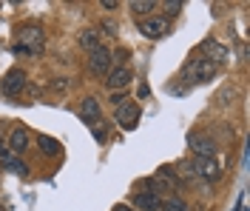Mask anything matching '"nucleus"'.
Here are the masks:
<instances>
[{
  "mask_svg": "<svg viewBox=\"0 0 250 211\" xmlns=\"http://www.w3.org/2000/svg\"><path fill=\"white\" fill-rule=\"evenodd\" d=\"M103 32L111 34V37H117V23H114V20H105V23H103Z\"/></svg>",
  "mask_w": 250,
  "mask_h": 211,
  "instance_id": "aec40b11",
  "label": "nucleus"
},
{
  "mask_svg": "<svg viewBox=\"0 0 250 211\" xmlns=\"http://www.w3.org/2000/svg\"><path fill=\"white\" fill-rule=\"evenodd\" d=\"M6 146H9V151H12V154H23V151L29 148V131L17 126V129L12 131V137L6 140Z\"/></svg>",
  "mask_w": 250,
  "mask_h": 211,
  "instance_id": "1a4fd4ad",
  "label": "nucleus"
},
{
  "mask_svg": "<svg viewBox=\"0 0 250 211\" xmlns=\"http://www.w3.org/2000/svg\"><path fill=\"white\" fill-rule=\"evenodd\" d=\"M80 117L85 120V123H97L100 120V100L97 97H85L80 103Z\"/></svg>",
  "mask_w": 250,
  "mask_h": 211,
  "instance_id": "f8f14e48",
  "label": "nucleus"
},
{
  "mask_svg": "<svg viewBox=\"0 0 250 211\" xmlns=\"http://www.w3.org/2000/svg\"><path fill=\"white\" fill-rule=\"evenodd\" d=\"M216 71H219V66L210 63L208 57H193V60L185 66V74L193 83H208L210 77H216Z\"/></svg>",
  "mask_w": 250,
  "mask_h": 211,
  "instance_id": "f257e3e1",
  "label": "nucleus"
},
{
  "mask_svg": "<svg viewBox=\"0 0 250 211\" xmlns=\"http://www.w3.org/2000/svg\"><path fill=\"white\" fill-rule=\"evenodd\" d=\"M131 203L142 211H156L159 209V197L151 194V191H137V194H131Z\"/></svg>",
  "mask_w": 250,
  "mask_h": 211,
  "instance_id": "9b49d317",
  "label": "nucleus"
},
{
  "mask_svg": "<svg viewBox=\"0 0 250 211\" xmlns=\"http://www.w3.org/2000/svg\"><path fill=\"white\" fill-rule=\"evenodd\" d=\"M94 137H97L100 143H105V129H97V131H94Z\"/></svg>",
  "mask_w": 250,
  "mask_h": 211,
  "instance_id": "393cba45",
  "label": "nucleus"
},
{
  "mask_svg": "<svg viewBox=\"0 0 250 211\" xmlns=\"http://www.w3.org/2000/svg\"><path fill=\"white\" fill-rule=\"evenodd\" d=\"M0 211H3V206H0Z\"/></svg>",
  "mask_w": 250,
  "mask_h": 211,
  "instance_id": "cd10ccee",
  "label": "nucleus"
},
{
  "mask_svg": "<svg viewBox=\"0 0 250 211\" xmlns=\"http://www.w3.org/2000/svg\"><path fill=\"white\" fill-rule=\"evenodd\" d=\"M114 211H137V209H131V206H123V203H120V206H114Z\"/></svg>",
  "mask_w": 250,
  "mask_h": 211,
  "instance_id": "bb28decb",
  "label": "nucleus"
},
{
  "mask_svg": "<svg viewBox=\"0 0 250 211\" xmlns=\"http://www.w3.org/2000/svg\"><path fill=\"white\" fill-rule=\"evenodd\" d=\"M162 9H165L168 15H179V9H182V3H179V0H168V3H162Z\"/></svg>",
  "mask_w": 250,
  "mask_h": 211,
  "instance_id": "6ab92c4d",
  "label": "nucleus"
},
{
  "mask_svg": "<svg viewBox=\"0 0 250 211\" xmlns=\"http://www.w3.org/2000/svg\"><path fill=\"white\" fill-rule=\"evenodd\" d=\"M37 146H40V151H43V154H51V157H54V154H60V143H57L54 137L40 134V137H37Z\"/></svg>",
  "mask_w": 250,
  "mask_h": 211,
  "instance_id": "2eb2a0df",
  "label": "nucleus"
},
{
  "mask_svg": "<svg viewBox=\"0 0 250 211\" xmlns=\"http://www.w3.org/2000/svg\"><path fill=\"white\" fill-rule=\"evenodd\" d=\"M3 168H9L12 174H26V171H29V168L20 160H15V157H6V160H3Z\"/></svg>",
  "mask_w": 250,
  "mask_h": 211,
  "instance_id": "a211bd4d",
  "label": "nucleus"
},
{
  "mask_svg": "<svg viewBox=\"0 0 250 211\" xmlns=\"http://www.w3.org/2000/svg\"><path fill=\"white\" fill-rule=\"evenodd\" d=\"M114 112H117V123H120L125 131H131L140 123V106H137V103H128V100H125L123 106H117Z\"/></svg>",
  "mask_w": 250,
  "mask_h": 211,
  "instance_id": "7ed1b4c3",
  "label": "nucleus"
},
{
  "mask_svg": "<svg viewBox=\"0 0 250 211\" xmlns=\"http://www.w3.org/2000/svg\"><path fill=\"white\" fill-rule=\"evenodd\" d=\"M165 32H168V20L165 17H145V20H140V34L151 37V40H159Z\"/></svg>",
  "mask_w": 250,
  "mask_h": 211,
  "instance_id": "39448f33",
  "label": "nucleus"
},
{
  "mask_svg": "<svg viewBox=\"0 0 250 211\" xmlns=\"http://www.w3.org/2000/svg\"><path fill=\"white\" fill-rule=\"evenodd\" d=\"M111 49H105V46H97V49L91 51V57H88V66H91L94 74H108L111 69Z\"/></svg>",
  "mask_w": 250,
  "mask_h": 211,
  "instance_id": "20e7f679",
  "label": "nucleus"
},
{
  "mask_svg": "<svg viewBox=\"0 0 250 211\" xmlns=\"http://www.w3.org/2000/svg\"><path fill=\"white\" fill-rule=\"evenodd\" d=\"M111 60H117V63H125V60H128V51H117V57H111Z\"/></svg>",
  "mask_w": 250,
  "mask_h": 211,
  "instance_id": "b1692460",
  "label": "nucleus"
},
{
  "mask_svg": "<svg viewBox=\"0 0 250 211\" xmlns=\"http://www.w3.org/2000/svg\"><path fill=\"white\" fill-rule=\"evenodd\" d=\"M20 46H26L29 54H40L43 51V29H37V26H29V29H23L20 32Z\"/></svg>",
  "mask_w": 250,
  "mask_h": 211,
  "instance_id": "423d86ee",
  "label": "nucleus"
},
{
  "mask_svg": "<svg viewBox=\"0 0 250 211\" xmlns=\"http://www.w3.org/2000/svg\"><path fill=\"white\" fill-rule=\"evenodd\" d=\"M159 209L162 211H188L185 200H179V197H168V200H159Z\"/></svg>",
  "mask_w": 250,
  "mask_h": 211,
  "instance_id": "dca6fc26",
  "label": "nucleus"
},
{
  "mask_svg": "<svg viewBox=\"0 0 250 211\" xmlns=\"http://www.w3.org/2000/svg\"><path fill=\"white\" fill-rule=\"evenodd\" d=\"M202 49L213 54V57H210V63L219 66V63H225V60H228V49H225V46H219V43H213V40H205Z\"/></svg>",
  "mask_w": 250,
  "mask_h": 211,
  "instance_id": "ddd939ff",
  "label": "nucleus"
},
{
  "mask_svg": "<svg viewBox=\"0 0 250 211\" xmlns=\"http://www.w3.org/2000/svg\"><path fill=\"white\" fill-rule=\"evenodd\" d=\"M15 54H26V57H29V49H26V46H20V43H17V46H15Z\"/></svg>",
  "mask_w": 250,
  "mask_h": 211,
  "instance_id": "a878e982",
  "label": "nucleus"
},
{
  "mask_svg": "<svg viewBox=\"0 0 250 211\" xmlns=\"http://www.w3.org/2000/svg\"><path fill=\"white\" fill-rule=\"evenodd\" d=\"M190 148L196 151V157H213L216 143L210 137H202V134H190Z\"/></svg>",
  "mask_w": 250,
  "mask_h": 211,
  "instance_id": "6e6552de",
  "label": "nucleus"
},
{
  "mask_svg": "<svg viewBox=\"0 0 250 211\" xmlns=\"http://www.w3.org/2000/svg\"><path fill=\"white\" fill-rule=\"evenodd\" d=\"M108 89L111 92H117V89H120V92H123L125 86H128V83H131V69H125V66H120V69H114V71H111L108 74Z\"/></svg>",
  "mask_w": 250,
  "mask_h": 211,
  "instance_id": "9d476101",
  "label": "nucleus"
},
{
  "mask_svg": "<svg viewBox=\"0 0 250 211\" xmlns=\"http://www.w3.org/2000/svg\"><path fill=\"white\" fill-rule=\"evenodd\" d=\"M6 157H12V151H9L6 140H3V134H0V160H6Z\"/></svg>",
  "mask_w": 250,
  "mask_h": 211,
  "instance_id": "4be33fe9",
  "label": "nucleus"
},
{
  "mask_svg": "<svg viewBox=\"0 0 250 211\" xmlns=\"http://www.w3.org/2000/svg\"><path fill=\"white\" fill-rule=\"evenodd\" d=\"M51 89H57V92H65V89H68V80H65V77H57V80L51 83Z\"/></svg>",
  "mask_w": 250,
  "mask_h": 211,
  "instance_id": "5701e85b",
  "label": "nucleus"
},
{
  "mask_svg": "<svg viewBox=\"0 0 250 211\" xmlns=\"http://www.w3.org/2000/svg\"><path fill=\"white\" fill-rule=\"evenodd\" d=\"M111 103H114V109H117V106H123L125 94H123V92H111Z\"/></svg>",
  "mask_w": 250,
  "mask_h": 211,
  "instance_id": "412c9836",
  "label": "nucleus"
},
{
  "mask_svg": "<svg viewBox=\"0 0 250 211\" xmlns=\"http://www.w3.org/2000/svg\"><path fill=\"white\" fill-rule=\"evenodd\" d=\"M23 89H26V71H23V69L6 71V77H3V83H0V92H3L6 97H17Z\"/></svg>",
  "mask_w": 250,
  "mask_h": 211,
  "instance_id": "f03ea898",
  "label": "nucleus"
},
{
  "mask_svg": "<svg viewBox=\"0 0 250 211\" xmlns=\"http://www.w3.org/2000/svg\"><path fill=\"white\" fill-rule=\"evenodd\" d=\"M193 171L199 177H208V180H219V163L213 157H196L193 160Z\"/></svg>",
  "mask_w": 250,
  "mask_h": 211,
  "instance_id": "0eeeda50",
  "label": "nucleus"
},
{
  "mask_svg": "<svg viewBox=\"0 0 250 211\" xmlns=\"http://www.w3.org/2000/svg\"><path fill=\"white\" fill-rule=\"evenodd\" d=\"M154 6H156L154 0H134V3H131V12L137 17H145L148 12H154Z\"/></svg>",
  "mask_w": 250,
  "mask_h": 211,
  "instance_id": "f3484780",
  "label": "nucleus"
},
{
  "mask_svg": "<svg viewBox=\"0 0 250 211\" xmlns=\"http://www.w3.org/2000/svg\"><path fill=\"white\" fill-rule=\"evenodd\" d=\"M100 37H103V34L97 32V29H85V32H80V46L94 51L97 46H100Z\"/></svg>",
  "mask_w": 250,
  "mask_h": 211,
  "instance_id": "4468645a",
  "label": "nucleus"
}]
</instances>
